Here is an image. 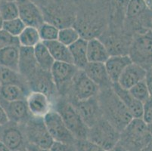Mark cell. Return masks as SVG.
I'll return each instance as SVG.
<instances>
[{"label":"cell","mask_w":152,"mask_h":151,"mask_svg":"<svg viewBox=\"0 0 152 151\" xmlns=\"http://www.w3.org/2000/svg\"><path fill=\"white\" fill-rule=\"evenodd\" d=\"M74 101H85L99 95L101 89L88 77L83 70H79L71 85Z\"/></svg>","instance_id":"cell-9"},{"label":"cell","mask_w":152,"mask_h":151,"mask_svg":"<svg viewBox=\"0 0 152 151\" xmlns=\"http://www.w3.org/2000/svg\"><path fill=\"white\" fill-rule=\"evenodd\" d=\"M23 127L27 143L46 149L52 147L55 141L45 125L43 117L32 116Z\"/></svg>","instance_id":"cell-6"},{"label":"cell","mask_w":152,"mask_h":151,"mask_svg":"<svg viewBox=\"0 0 152 151\" xmlns=\"http://www.w3.org/2000/svg\"><path fill=\"white\" fill-rule=\"evenodd\" d=\"M80 37V33L77 29L72 27H62L59 30L58 40L69 47Z\"/></svg>","instance_id":"cell-30"},{"label":"cell","mask_w":152,"mask_h":151,"mask_svg":"<svg viewBox=\"0 0 152 151\" xmlns=\"http://www.w3.org/2000/svg\"><path fill=\"white\" fill-rule=\"evenodd\" d=\"M9 122V119L8 117L6 112L2 104H0V126H2L4 125L7 124Z\"/></svg>","instance_id":"cell-38"},{"label":"cell","mask_w":152,"mask_h":151,"mask_svg":"<svg viewBox=\"0 0 152 151\" xmlns=\"http://www.w3.org/2000/svg\"><path fill=\"white\" fill-rule=\"evenodd\" d=\"M0 104L5 109L9 121L12 123L24 125L33 116L29 111L26 100L10 102L0 100Z\"/></svg>","instance_id":"cell-14"},{"label":"cell","mask_w":152,"mask_h":151,"mask_svg":"<svg viewBox=\"0 0 152 151\" xmlns=\"http://www.w3.org/2000/svg\"><path fill=\"white\" fill-rule=\"evenodd\" d=\"M87 44L88 40L80 37L74 44L69 46L73 63L80 70H83L89 62L87 58Z\"/></svg>","instance_id":"cell-22"},{"label":"cell","mask_w":152,"mask_h":151,"mask_svg":"<svg viewBox=\"0 0 152 151\" xmlns=\"http://www.w3.org/2000/svg\"><path fill=\"white\" fill-rule=\"evenodd\" d=\"M47 128L55 142L74 144L77 141L64 122L61 115L55 110H51L43 117Z\"/></svg>","instance_id":"cell-7"},{"label":"cell","mask_w":152,"mask_h":151,"mask_svg":"<svg viewBox=\"0 0 152 151\" xmlns=\"http://www.w3.org/2000/svg\"><path fill=\"white\" fill-rule=\"evenodd\" d=\"M29 111L33 116L44 117L52 109L50 97L44 92L31 91L26 98Z\"/></svg>","instance_id":"cell-13"},{"label":"cell","mask_w":152,"mask_h":151,"mask_svg":"<svg viewBox=\"0 0 152 151\" xmlns=\"http://www.w3.org/2000/svg\"><path fill=\"white\" fill-rule=\"evenodd\" d=\"M147 70L139 65L132 63L124 70L119 78L118 83L123 88L129 90L137 83L146 79Z\"/></svg>","instance_id":"cell-16"},{"label":"cell","mask_w":152,"mask_h":151,"mask_svg":"<svg viewBox=\"0 0 152 151\" xmlns=\"http://www.w3.org/2000/svg\"><path fill=\"white\" fill-rule=\"evenodd\" d=\"M20 151H27V149H26V148H24V149L21 150H20Z\"/></svg>","instance_id":"cell-49"},{"label":"cell","mask_w":152,"mask_h":151,"mask_svg":"<svg viewBox=\"0 0 152 151\" xmlns=\"http://www.w3.org/2000/svg\"><path fill=\"white\" fill-rule=\"evenodd\" d=\"M129 91L134 98L139 100V101L143 104L147 101L151 97L150 90H149L145 80L137 83L136 85L129 89Z\"/></svg>","instance_id":"cell-33"},{"label":"cell","mask_w":152,"mask_h":151,"mask_svg":"<svg viewBox=\"0 0 152 151\" xmlns=\"http://www.w3.org/2000/svg\"><path fill=\"white\" fill-rule=\"evenodd\" d=\"M18 6L19 18L27 27L38 29L45 22L43 12L30 0H15Z\"/></svg>","instance_id":"cell-11"},{"label":"cell","mask_w":152,"mask_h":151,"mask_svg":"<svg viewBox=\"0 0 152 151\" xmlns=\"http://www.w3.org/2000/svg\"><path fill=\"white\" fill-rule=\"evenodd\" d=\"M112 88L130 112L134 119H142L143 113V103L134 98L129 90L123 88L118 83H113Z\"/></svg>","instance_id":"cell-17"},{"label":"cell","mask_w":152,"mask_h":151,"mask_svg":"<svg viewBox=\"0 0 152 151\" xmlns=\"http://www.w3.org/2000/svg\"><path fill=\"white\" fill-rule=\"evenodd\" d=\"M1 75H2V67L0 66V86L2 85V83H1Z\"/></svg>","instance_id":"cell-47"},{"label":"cell","mask_w":152,"mask_h":151,"mask_svg":"<svg viewBox=\"0 0 152 151\" xmlns=\"http://www.w3.org/2000/svg\"><path fill=\"white\" fill-rule=\"evenodd\" d=\"M27 95L28 94L18 85H2L0 86V100L5 101L26 100Z\"/></svg>","instance_id":"cell-25"},{"label":"cell","mask_w":152,"mask_h":151,"mask_svg":"<svg viewBox=\"0 0 152 151\" xmlns=\"http://www.w3.org/2000/svg\"><path fill=\"white\" fill-rule=\"evenodd\" d=\"M44 43L53 57L55 61L73 63V59L68 46L62 44L58 39L45 42Z\"/></svg>","instance_id":"cell-23"},{"label":"cell","mask_w":152,"mask_h":151,"mask_svg":"<svg viewBox=\"0 0 152 151\" xmlns=\"http://www.w3.org/2000/svg\"><path fill=\"white\" fill-rule=\"evenodd\" d=\"M27 82L24 77L19 72L2 67L1 83L2 85H16L21 87L27 93ZM29 94V93H27Z\"/></svg>","instance_id":"cell-27"},{"label":"cell","mask_w":152,"mask_h":151,"mask_svg":"<svg viewBox=\"0 0 152 151\" xmlns=\"http://www.w3.org/2000/svg\"><path fill=\"white\" fill-rule=\"evenodd\" d=\"M2 23H3V20H2V18H1V16H0V30H1V29H2Z\"/></svg>","instance_id":"cell-46"},{"label":"cell","mask_w":152,"mask_h":151,"mask_svg":"<svg viewBox=\"0 0 152 151\" xmlns=\"http://www.w3.org/2000/svg\"><path fill=\"white\" fill-rule=\"evenodd\" d=\"M109 52L105 44L97 38L88 39L87 44V58L88 61L93 63H105L110 58Z\"/></svg>","instance_id":"cell-20"},{"label":"cell","mask_w":152,"mask_h":151,"mask_svg":"<svg viewBox=\"0 0 152 151\" xmlns=\"http://www.w3.org/2000/svg\"><path fill=\"white\" fill-rule=\"evenodd\" d=\"M151 30L152 31V18H151Z\"/></svg>","instance_id":"cell-48"},{"label":"cell","mask_w":152,"mask_h":151,"mask_svg":"<svg viewBox=\"0 0 152 151\" xmlns=\"http://www.w3.org/2000/svg\"><path fill=\"white\" fill-rule=\"evenodd\" d=\"M0 16L3 21L19 18L18 6L16 1L0 0Z\"/></svg>","instance_id":"cell-29"},{"label":"cell","mask_w":152,"mask_h":151,"mask_svg":"<svg viewBox=\"0 0 152 151\" xmlns=\"http://www.w3.org/2000/svg\"><path fill=\"white\" fill-rule=\"evenodd\" d=\"M98 98L103 118L121 132L133 119L130 112L116 95L112 87L100 91Z\"/></svg>","instance_id":"cell-1"},{"label":"cell","mask_w":152,"mask_h":151,"mask_svg":"<svg viewBox=\"0 0 152 151\" xmlns=\"http://www.w3.org/2000/svg\"><path fill=\"white\" fill-rule=\"evenodd\" d=\"M0 141L12 151H20L27 144L24 127L9 121L0 126Z\"/></svg>","instance_id":"cell-8"},{"label":"cell","mask_w":152,"mask_h":151,"mask_svg":"<svg viewBox=\"0 0 152 151\" xmlns=\"http://www.w3.org/2000/svg\"><path fill=\"white\" fill-rule=\"evenodd\" d=\"M18 38L20 46L34 48L41 41L38 29L33 27H26Z\"/></svg>","instance_id":"cell-28"},{"label":"cell","mask_w":152,"mask_h":151,"mask_svg":"<svg viewBox=\"0 0 152 151\" xmlns=\"http://www.w3.org/2000/svg\"><path fill=\"white\" fill-rule=\"evenodd\" d=\"M145 80L147 82L148 86L151 92V95L152 97V68L147 70V76H146Z\"/></svg>","instance_id":"cell-40"},{"label":"cell","mask_w":152,"mask_h":151,"mask_svg":"<svg viewBox=\"0 0 152 151\" xmlns=\"http://www.w3.org/2000/svg\"><path fill=\"white\" fill-rule=\"evenodd\" d=\"M30 1L37 5L39 8H40L41 9L46 8L49 5V2H50V0H30Z\"/></svg>","instance_id":"cell-39"},{"label":"cell","mask_w":152,"mask_h":151,"mask_svg":"<svg viewBox=\"0 0 152 151\" xmlns=\"http://www.w3.org/2000/svg\"><path fill=\"white\" fill-rule=\"evenodd\" d=\"M50 150L51 151H77L74 144H68L55 142V141Z\"/></svg>","instance_id":"cell-37"},{"label":"cell","mask_w":152,"mask_h":151,"mask_svg":"<svg viewBox=\"0 0 152 151\" xmlns=\"http://www.w3.org/2000/svg\"><path fill=\"white\" fill-rule=\"evenodd\" d=\"M151 12L148 9L143 0H129L126 15L128 19H148L151 18L152 14L146 17L145 15Z\"/></svg>","instance_id":"cell-26"},{"label":"cell","mask_w":152,"mask_h":151,"mask_svg":"<svg viewBox=\"0 0 152 151\" xmlns=\"http://www.w3.org/2000/svg\"><path fill=\"white\" fill-rule=\"evenodd\" d=\"M0 151H12V150H11L9 147H7L3 143H2V142L0 141Z\"/></svg>","instance_id":"cell-44"},{"label":"cell","mask_w":152,"mask_h":151,"mask_svg":"<svg viewBox=\"0 0 152 151\" xmlns=\"http://www.w3.org/2000/svg\"><path fill=\"white\" fill-rule=\"evenodd\" d=\"M152 142V134L142 119H132L121 132L118 144L129 151H141Z\"/></svg>","instance_id":"cell-2"},{"label":"cell","mask_w":152,"mask_h":151,"mask_svg":"<svg viewBox=\"0 0 152 151\" xmlns=\"http://www.w3.org/2000/svg\"><path fill=\"white\" fill-rule=\"evenodd\" d=\"M77 140L87 139L89 128L84 123L80 113L73 104L64 100H59L55 109Z\"/></svg>","instance_id":"cell-4"},{"label":"cell","mask_w":152,"mask_h":151,"mask_svg":"<svg viewBox=\"0 0 152 151\" xmlns=\"http://www.w3.org/2000/svg\"><path fill=\"white\" fill-rule=\"evenodd\" d=\"M38 30L41 41L45 42L58 39L60 29L54 23L45 21L39 27Z\"/></svg>","instance_id":"cell-31"},{"label":"cell","mask_w":152,"mask_h":151,"mask_svg":"<svg viewBox=\"0 0 152 151\" xmlns=\"http://www.w3.org/2000/svg\"><path fill=\"white\" fill-rule=\"evenodd\" d=\"M83 70L100 89H105L112 87L113 83L109 77L104 63L88 62Z\"/></svg>","instance_id":"cell-15"},{"label":"cell","mask_w":152,"mask_h":151,"mask_svg":"<svg viewBox=\"0 0 152 151\" xmlns=\"http://www.w3.org/2000/svg\"><path fill=\"white\" fill-rule=\"evenodd\" d=\"M128 55L132 63L148 70L152 68V31L135 33L130 42Z\"/></svg>","instance_id":"cell-3"},{"label":"cell","mask_w":152,"mask_h":151,"mask_svg":"<svg viewBox=\"0 0 152 151\" xmlns=\"http://www.w3.org/2000/svg\"><path fill=\"white\" fill-rule=\"evenodd\" d=\"M78 69L74 63L55 61L50 70L52 80L57 91H64L72 85L73 80L78 72Z\"/></svg>","instance_id":"cell-10"},{"label":"cell","mask_w":152,"mask_h":151,"mask_svg":"<svg viewBox=\"0 0 152 151\" xmlns=\"http://www.w3.org/2000/svg\"><path fill=\"white\" fill-rule=\"evenodd\" d=\"M142 119L146 124H152V97L143 104Z\"/></svg>","instance_id":"cell-36"},{"label":"cell","mask_w":152,"mask_h":151,"mask_svg":"<svg viewBox=\"0 0 152 151\" xmlns=\"http://www.w3.org/2000/svg\"><path fill=\"white\" fill-rule=\"evenodd\" d=\"M10 45H18V46H20L18 38L12 36L6 31L1 29L0 30V48L6 46H10Z\"/></svg>","instance_id":"cell-35"},{"label":"cell","mask_w":152,"mask_h":151,"mask_svg":"<svg viewBox=\"0 0 152 151\" xmlns=\"http://www.w3.org/2000/svg\"><path fill=\"white\" fill-rule=\"evenodd\" d=\"M5 1H15V0H5Z\"/></svg>","instance_id":"cell-50"},{"label":"cell","mask_w":152,"mask_h":151,"mask_svg":"<svg viewBox=\"0 0 152 151\" xmlns=\"http://www.w3.org/2000/svg\"><path fill=\"white\" fill-rule=\"evenodd\" d=\"M109 151H129V150L126 149H125L124 147H123L121 146V145L117 144L115 147H114L113 149H111L110 150H109Z\"/></svg>","instance_id":"cell-42"},{"label":"cell","mask_w":152,"mask_h":151,"mask_svg":"<svg viewBox=\"0 0 152 151\" xmlns=\"http://www.w3.org/2000/svg\"><path fill=\"white\" fill-rule=\"evenodd\" d=\"M34 55L39 67L46 72H50L55 60L44 42H40L34 48Z\"/></svg>","instance_id":"cell-24"},{"label":"cell","mask_w":152,"mask_h":151,"mask_svg":"<svg viewBox=\"0 0 152 151\" xmlns=\"http://www.w3.org/2000/svg\"><path fill=\"white\" fill-rule=\"evenodd\" d=\"M73 104L89 128L93 126L99 120L103 118L98 96L81 101H74Z\"/></svg>","instance_id":"cell-12"},{"label":"cell","mask_w":152,"mask_h":151,"mask_svg":"<svg viewBox=\"0 0 152 151\" xmlns=\"http://www.w3.org/2000/svg\"><path fill=\"white\" fill-rule=\"evenodd\" d=\"M121 132L105 119L102 118L89 128L87 139L109 151L119 143Z\"/></svg>","instance_id":"cell-5"},{"label":"cell","mask_w":152,"mask_h":151,"mask_svg":"<svg viewBox=\"0 0 152 151\" xmlns=\"http://www.w3.org/2000/svg\"><path fill=\"white\" fill-rule=\"evenodd\" d=\"M27 27L20 18L5 20L2 23V29L15 37H18L23 30Z\"/></svg>","instance_id":"cell-32"},{"label":"cell","mask_w":152,"mask_h":151,"mask_svg":"<svg viewBox=\"0 0 152 151\" xmlns=\"http://www.w3.org/2000/svg\"><path fill=\"white\" fill-rule=\"evenodd\" d=\"M128 55H111L104 63L106 70L112 83L118 82L124 70L132 63Z\"/></svg>","instance_id":"cell-18"},{"label":"cell","mask_w":152,"mask_h":151,"mask_svg":"<svg viewBox=\"0 0 152 151\" xmlns=\"http://www.w3.org/2000/svg\"><path fill=\"white\" fill-rule=\"evenodd\" d=\"M74 145L77 151H107L89 139L77 140Z\"/></svg>","instance_id":"cell-34"},{"label":"cell","mask_w":152,"mask_h":151,"mask_svg":"<svg viewBox=\"0 0 152 151\" xmlns=\"http://www.w3.org/2000/svg\"><path fill=\"white\" fill-rule=\"evenodd\" d=\"M39 68L36 61L34 48L20 46L18 72L28 81Z\"/></svg>","instance_id":"cell-19"},{"label":"cell","mask_w":152,"mask_h":151,"mask_svg":"<svg viewBox=\"0 0 152 151\" xmlns=\"http://www.w3.org/2000/svg\"><path fill=\"white\" fill-rule=\"evenodd\" d=\"M26 149L27 151H51L50 149H46V148H42L39 147H37L36 145L31 144L27 143L26 146Z\"/></svg>","instance_id":"cell-41"},{"label":"cell","mask_w":152,"mask_h":151,"mask_svg":"<svg viewBox=\"0 0 152 151\" xmlns=\"http://www.w3.org/2000/svg\"><path fill=\"white\" fill-rule=\"evenodd\" d=\"M143 2H145L148 9L152 12V0H143Z\"/></svg>","instance_id":"cell-43"},{"label":"cell","mask_w":152,"mask_h":151,"mask_svg":"<svg viewBox=\"0 0 152 151\" xmlns=\"http://www.w3.org/2000/svg\"><path fill=\"white\" fill-rule=\"evenodd\" d=\"M141 151H152V142L150 144L148 145L146 147H145L144 149H142Z\"/></svg>","instance_id":"cell-45"},{"label":"cell","mask_w":152,"mask_h":151,"mask_svg":"<svg viewBox=\"0 0 152 151\" xmlns=\"http://www.w3.org/2000/svg\"><path fill=\"white\" fill-rule=\"evenodd\" d=\"M20 46L10 45L0 48V66L18 72Z\"/></svg>","instance_id":"cell-21"}]
</instances>
